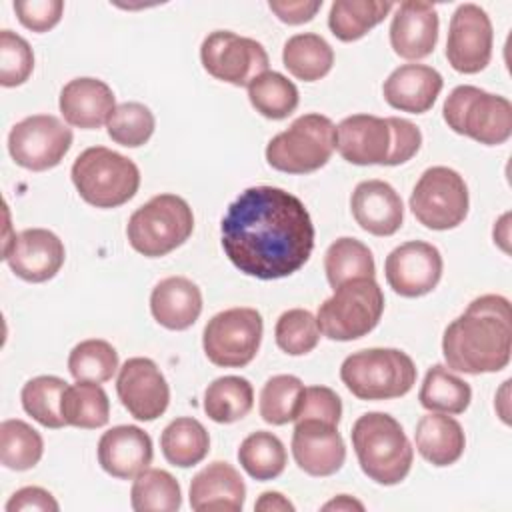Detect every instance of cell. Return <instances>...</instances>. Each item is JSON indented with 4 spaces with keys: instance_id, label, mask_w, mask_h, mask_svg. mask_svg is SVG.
<instances>
[{
    "instance_id": "obj_1",
    "label": "cell",
    "mask_w": 512,
    "mask_h": 512,
    "mask_svg": "<svg viewBox=\"0 0 512 512\" xmlns=\"http://www.w3.org/2000/svg\"><path fill=\"white\" fill-rule=\"evenodd\" d=\"M222 248L246 276L278 280L298 272L314 248V224L304 202L276 186H252L228 206Z\"/></svg>"
},
{
    "instance_id": "obj_2",
    "label": "cell",
    "mask_w": 512,
    "mask_h": 512,
    "mask_svg": "<svg viewBox=\"0 0 512 512\" xmlns=\"http://www.w3.org/2000/svg\"><path fill=\"white\" fill-rule=\"evenodd\" d=\"M512 352L510 302L484 294L454 318L442 336V354L450 370L464 374L500 372Z\"/></svg>"
},
{
    "instance_id": "obj_3",
    "label": "cell",
    "mask_w": 512,
    "mask_h": 512,
    "mask_svg": "<svg viewBox=\"0 0 512 512\" xmlns=\"http://www.w3.org/2000/svg\"><path fill=\"white\" fill-rule=\"evenodd\" d=\"M422 144V132L404 118L352 114L336 126L338 154L356 166H398L408 162Z\"/></svg>"
},
{
    "instance_id": "obj_4",
    "label": "cell",
    "mask_w": 512,
    "mask_h": 512,
    "mask_svg": "<svg viewBox=\"0 0 512 512\" xmlns=\"http://www.w3.org/2000/svg\"><path fill=\"white\" fill-rule=\"evenodd\" d=\"M362 472L382 486L400 484L414 460V448L400 422L384 412L362 414L350 432Z\"/></svg>"
},
{
    "instance_id": "obj_5",
    "label": "cell",
    "mask_w": 512,
    "mask_h": 512,
    "mask_svg": "<svg viewBox=\"0 0 512 512\" xmlns=\"http://www.w3.org/2000/svg\"><path fill=\"white\" fill-rule=\"evenodd\" d=\"M412 358L396 348L358 350L340 366V380L360 400H392L416 384Z\"/></svg>"
},
{
    "instance_id": "obj_6",
    "label": "cell",
    "mask_w": 512,
    "mask_h": 512,
    "mask_svg": "<svg viewBox=\"0 0 512 512\" xmlns=\"http://www.w3.org/2000/svg\"><path fill=\"white\" fill-rule=\"evenodd\" d=\"M70 176L80 198L96 208L122 206L140 188L138 166L106 146L86 148L74 160Z\"/></svg>"
},
{
    "instance_id": "obj_7",
    "label": "cell",
    "mask_w": 512,
    "mask_h": 512,
    "mask_svg": "<svg viewBox=\"0 0 512 512\" xmlns=\"http://www.w3.org/2000/svg\"><path fill=\"white\" fill-rule=\"evenodd\" d=\"M194 232V214L176 194H158L142 204L128 220L130 246L148 258H160L182 246Z\"/></svg>"
},
{
    "instance_id": "obj_8",
    "label": "cell",
    "mask_w": 512,
    "mask_h": 512,
    "mask_svg": "<svg viewBox=\"0 0 512 512\" xmlns=\"http://www.w3.org/2000/svg\"><path fill=\"white\" fill-rule=\"evenodd\" d=\"M384 312V294L374 278H356L334 288L318 308L320 332L338 342L358 340L372 332Z\"/></svg>"
},
{
    "instance_id": "obj_9",
    "label": "cell",
    "mask_w": 512,
    "mask_h": 512,
    "mask_svg": "<svg viewBox=\"0 0 512 512\" xmlns=\"http://www.w3.org/2000/svg\"><path fill=\"white\" fill-rule=\"evenodd\" d=\"M448 128L486 146L504 144L512 134V104L482 88L456 86L442 106Z\"/></svg>"
},
{
    "instance_id": "obj_10",
    "label": "cell",
    "mask_w": 512,
    "mask_h": 512,
    "mask_svg": "<svg viewBox=\"0 0 512 512\" xmlns=\"http://www.w3.org/2000/svg\"><path fill=\"white\" fill-rule=\"evenodd\" d=\"M336 150V126L328 116L304 114L266 146V162L286 174L320 170Z\"/></svg>"
},
{
    "instance_id": "obj_11",
    "label": "cell",
    "mask_w": 512,
    "mask_h": 512,
    "mask_svg": "<svg viewBox=\"0 0 512 512\" xmlns=\"http://www.w3.org/2000/svg\"><path fill=\"white\" fill-rule=\"evenodd\" d=\"M468 186L448 166H432L422 172L410 194L414 218L430 230H452L468 216Z\"/></svg>"
},
{
    "instance_id": "obj_12",
    "label": "cell",
    "mask_w": 512,
    "mask_h": 512,
    "mask_svg": "<svg viewBox=\"0 0 512 512\" xmlns=\"http://www.w3.org/2000/svg\"><path fill=\"white\" fill-rule=\"evenodd\" d=\"M262 316L254 308H228L212 316L202 334L206 358L222 368H242L254 360L262 342Z\"/></svg>"
},
{
    "instance_id": "obj_13",
    "label": "cell",
    "mask_w": 512,
    "mask_h": 512,
    "mask_svg": "<svg viewBox=\"0 0 512 512\" xmlns=\"http://www.w3.org/2000/svg\"><path fill=\"white\" fill-rule=\"evenodd\" d=\"M204 70L232 86H248L256 76L268 72V52L252 38L238 36L230 30L210 32L200 46Z\"/></svg>"
},
{
    "instance_id": "obj_14",
    "label": "cell",
    "mask_w": 512,
    "mask_h": 512,
    "mask_svg": "<svg viewBox=\"0 0 512 512\" xmlns=\"http://www.w3.org/2000/svg\"><path fill=\"white\" fill-rule=\"evenodd\" d=\"M72 146V130L52 114H34L16 122L8 134L12 160L32 172L58 166Z\"/></svg>"
},
{
    "instance_id": "obj_15",
    "label": "cell",
    "mask_w": 512,
    "mask_h": 512,
    "mask_svg": "<svg viewBox=\"0 0 512 512\" xmlns=\"http://www.w3.org/2000/svg\"><path fill=\"white\" fill-rule=\"evenodd\" d=\"M492 22L476 4H460L448 28L446 58L460 74H476L490 64L492 58Z\"/></svg>"
},
{
    "instance_id": "obj_16",
    "label": "cell",
    "mask_w": 512,
    "mask_h": 512,
    "mask_svg": "<svg viewBox=\"0 0 512 512\" xmlns=\"http://www.w3.org/2000/svg\"><path fill=\"white\" fill-rule=\"evenodd\" d=\"M116 394L122 406L140 422L160 418L170 402V388L154 360L136 356L118 368Z\"/></svg>"
},
{
    "instance_id": "obj_17",
    "label": "cell",
    "mask_w": 512,
    "mask_h": 512,
    "mask_svg": "<svg viewBox=\"0 0 512 512\" xmlns=\"http://www.w3.org/2000/svg\"><path fill=\"white\" fill-rule=\"evenodd\" d=\"M440 250L422 240H410L396 246L384 262L388 286L404 296L418 298L432 292L442 278Z\"/></svg>"
},
{
    "instance_id": "obj_18",
    "label": "cell",
    "mask_w": 512,
    "mask_h": 512,
    "mask_svg": "<svg viewBox=\"0 0 512 512\" xmlns=\"http://www.w3.org/2000/svg\"><path fill=\"white\" fill-rule=\"evenodd\" d=\"M2 258L18 278L38 284L58 274L66 250L54 232L46 228H26L12 236L10 244L2 250Z\"/></svg>"
},
{
    "instance_id": "obj_19",
    "label": "cell",
    "mask_w": 512,
    "mask_h": 512,
    "mask_svg": "<svg viewBox=\"0 0 512 512\" xmlns=\"http://www.w3.org/2000/svg\"><path fill=\"white\" fill-rule=\"evenodd\" d=\"M292 456L300 470L322 478L336 474L346 460V446L338 426L322 420H294Z\"/></svg>"
},
{
    "instance_id": "obj_20",
    "label": "cell",
    "mask_w": 512,
    "mask_h": 512,
    "mask_svg": "<svg viewBox=\"0 0 512 512\" xmlns=\"http://www.w3.org/2000/svg\"><path fill=\"white\" fill-rule=\"evenodd\" d=\"M438 12L430 2L406 0L396 8L390 24V46L404 60H420L438 42Z\"/></svg>"
},
{
    "instance_id": "obj_21",
    "label": "cell",
    "mask_w": 512,
    "mask_h": 512,
    "mask_svg": "<svg viewBox=\"0 0 512 512\" xmlns=\"http://www.w3.org/2000/svg\"><path fill=\"white\" fill-rule=\"evenodd\" d=\"M152 440L138 426L122 424L104 432L98 440V464L120 480H132L152 464Z\"/></svg>"
},
{
    "instance_id": "obj_22",
    "label": "cell",
    "mask_w": 512,
    "mask_h": 512,
    "mask_svg": "<svg viewBox=\"0 0 512 512\" xmlns=\"http://www.w3.org/2000/svg\"><path fill=\"white\" fill-rule=\"evenodd\" d=\"M356 224L374 236H392L404 222L400 194L384 180L360 182L350 198Z\"/></svg>"
},
{
    "instance_id": "obj_23",
    "label": "cell",
    "mask_w": 512,
    "mask_h": 512,
    "mask_svg": "<svg viewBox=\"0 0 512 512\" xmlns=\"http://www.w3.org/2000/svg\"><path fill=\"white\" fill-rule=\"evenodd\" d=\"M442 86L444 80L436 68L426 64H402L384 80L382 94L384 100L400 112L424 114L434 106Z\"/></svg>"
},
{
    "instance_id": "obj_24",
    "label": "cell",
    "mask_w": 512,
    "mask_h": 512,
    "mask_svg": "<svg viewBox=\"0 0 512 512\" xmlns=\"http://www.w3.org/2000/svg\"><path fill=\"white\" fill-rule=\"evenodd\" d=\"M246 500L240 472L222 460L202 468L190 482V506L196 512H238Z\"/></svg>"
},
{
    "instance_id": "obj_25",
    "label": "cell",
    "mask_w": 512,
    "mask_h": 512,
    "mask_svg": "<svg viewBox=\"0 0 512 512\" xmlns=\"http://www.w3.org/2000/svg\"><path fill=\"white\" fill-rule=\"evenodd\" d=\"M60 112L70 126L94 130L108 122L116 108L112 88L98 78H74L60 90Z\"/></svg>"
},
{
    "instance_id": "obj_26",
    "label": "cell",
    "mask_w": 512,
    "mask_h": 512,
    "mask_svg": "<svg viewBox=\"0 0 512 512\" xmlns=\"http://www.w3.org/2000/svg\"><path fill=\"white\" fill-rule=\"evenodd\" d=\"M150 312L160 326L186 330L202 312V292L184 276H168L152 288Z\"/></svg>"
},
{
    "instance_id": "obj_27",
    "label": "cell",
    "mask_w": 512,
    "mask_h": 512,
    "mask_svg": "<svg viewBox=\"0 0 512 512\" xmlns=\"http://www.w3.org/2000/svg\"><path fill=\"white\" fill-rule=\"evenodd\" d=\"M414 440L420 456L432 466H450L458 462L466 446L460 422L450 414L440 412H430L418 420Z\"/></svg>"
},
{
    "instance_id": "obj_28",
    "label": "cell",
    "mask_w": 512,
    "mask_h": 512,
    "mask_svg": "<svg viewBox=\"0 0 512 512\" xmlns=\"http://www.w3.org/2000/svg\"><path fill=\"white\" fill-rule=\"evenodd\" d=\"M282 62L294 78L302 82H316L332 70L334 50L318 34H294L284 44Z\"/></svg>"
},
{
    "instance_id": "obj_29",
    "label": "cell",
    "mask_w": 512,
    "mask_h": 512,
    "mask_svg": "<svg viewBox=\"0 0 512 512\" xmlns=\"http://www.w3.org/2000/svg\"><path fill=\"white\" fill-rule=\"evenodd\" d=\"M160 448L164 458L178 468H190L200 464L210 450L208 430L196 418L172 420L160 436Z\"/></svg>"
},
{
    "instance_id": "obj_30",
    "label": "cell",
    "mask_w": 512,
    "mask_h": 512,
    "mask_svg": "<svg viewBox=\"0 0 512 512\" xmlns=\"http://www.w3.org/2000/svg\"><path fill=\"white\" fill-rule=\"evenodd\" d=\"M392 8V2L336 0L328 12V28L338 40L354 42L378 26Z\"/></svg>"
},
{
    "instance_id": "obj_31",
    "label": "cell",
    "mask_w": 512,
    "mask_h": 512,
    "mask_svg": "<svg viewBox=\"0 0 512 512\" xmlns=\"http://www.w3.org/2000/svg\"><path fill=\"white\" fill-rule=\"evenodd\" d=\"M418 400L430 412L462 414L470 406L472 388L448 366L434 364L424 376Z\"/></svg>"
},
{
    "instance_id": "obj_32",
    "label": "cell",
    "mask_w": 512,
    "mask_h": 512,
    "mask_svg": "<svg viewBox=\"0 0 512 512\" xmlns=\"http://www.w3.org/2000/svg\"><path fill=\"white\" fill-rule=\"evenodd\" d=\"M254 406V388L242 376H220L204 390V412L218 424H232L248 416Z\"/></svg>"
},
{
    "instance_id": "obj_33",
    "label": "cell",
    "mask_w": 512,
    "mask_h": 512,
    "mask_svg": "<svg viewBox=\"0 0 512 512\" xmlns=\"http://www.w3.org/2000/svg\"><path fill=\"white\" fill-rule=\"evenodd\" d=\"M62 418L66 426L84 430L106 426L110 418L108 394L96 382L76 380L62 396Z\"/></svg>"
},
{
    "instance_id": "obj_34",
    "label": "cell",
    "mask_w": 512,
    "mask_h": 512,
    "mask_svg": "<svg viewBox=\"0 0 512 512\" xmlns=\"http://www.w3.org/2000/svg\"><path fill=\"white\" fill-rule=\"evenodd\" d=\"M324 272L328 284L338 288L340 284L356 278H374L376 264L370 248L350 236H342L332 242L324 254Z\"/></svg>"
},
{
    "instance_id": "obj_35",
    "label": "cell",
    "mask_w": 512,
    "mask_h": 512,
    "mask_svg": "<svg viewBox=\"0 0 512 512\" xmlns=\"http://www.w3.org/2000/svg\"><path fill=\"white\" fill-rule=\"evenodd\" d=\"M286 448L282 440L266 430L246 436L238 448V462L254 480L266 482L278 478L286 468Z\"/></svg>"
},
{
    "instance_id": "obj_36",
    "label": "cell",
    "mask_w": 512,
    "mask_h": 512,
    "mask_svg": "<svg viewBox=\"0 0 512 512\" xmlns=\"http://www.w3.org/2000/svg\"><path fill=\"white\" fill-rule=\"evenodd\" d=\"M248 100L264 118L284 120L298 108L300 96L292 80L280 72L268 70L248 84Z\"/></svg>"
},
{
    "instance_id": "obj_37",
    "label": "cell",
    "mask_w": 512,
    "mask_h": 512,
    "mask_svg": "<svg viewBox=\"0 0 512 512\" xmlns=\"http://www.w3.org/2000/svg\"><path fill=\"white\" fill-rule=\"evenodd\" d=\"M66 388V380L58 376H36L28 380L20 392L24 412L46 428L66 426L62 418V396Z\"/></svg>"
},
{
    "instance_id": "obj_38",
    "label": "cell",
    "mask_w": 512,
    "mask_h": 512,
    "mask_svg": "<svg viewBox=\"0 0 512 512\" xmlns=\"http://www.w3.org/2000/svg\"><path fill=\"white\" fill-rule=\"evenodd\" d=\"M44 452V440L28 422L10 418L0 424V462L16 472L34 468Z\"/></svg>"
},
{
    "instance_id": "obj_39",
    "label": "cell",
    "mask_w": 512,
    "mask_h": 512,
    "mask_svg": "<svg viewBox=\"0 0 512 512\" xmlns=\"http://www.w3.org/2000/svg\"><path fill=\"white\" fill-rule=\"evenodd\" d=\"M130 504L136 512H174L182 504L178 480L160 468H146L134 478L130 490Z\"/></svg>"
},
{
    "instance_id": "obj_40",
    "label": "cell",
    "mask_w": 512,
    "mask_h": 512,
    "mask_svg": "<svg viewBox=\"0 0 512 512\" xmlns=\"http://www.w3.org/2000/svg\"><path fill=\"white\" fill-rule=\"evenodd\" d=\"M304 384L298 376L292 374H278L266 380L260 390V416L264 422L272 426H284L294 422L300 400H302Z\"/></svg>"
},
{
    "instance_id": "obj_41",
    "label": "cell",
    "mask_w": 512,
    "mask_h": 512,
    "mask_svg": "<svg viewBox=\"0 0 512 512\" xmlns=\"http://www.w3.org/2000/svg\"><path fill=\"white\" fill-rule=\"evenodd\" d=\"M68 370L74 380L96 384L108 382L118 370V352L106 340H82L68 356Z\"/></svg>"
},
{
    "instance_id": "obj_42",
    "label": "cell",
    "mask_w": 512,
    "mask_h": 512,
    "mask_svg": "<svg viewBox=\"0 0 512 512\" xmlns=\"http://www.w3.org/2000/svg\"><path fill=\"white\" fill-rule=\"evenodd\" d=\"M156 120L148 106L140 102H124L114 108L106 122L108 136L126 148H138L154 134Z\"/></svg>"
},
{
    "instance_id": "obj_43",
    "label": "cell",
    "mask_w": 512,
    "mask_h": 512,
    "mask_svg": "<svg viewBox=\"0 0 512 512\" xmlns=\"http://www.w3.org/2000/svg\"><path fill=\"white\" fill-rule=\"evenodd\" d=\"M320 326L316 316L304 308H292L280 314L274 336L282 352L290 356H304L312 352L320 342Z\"/></svg>"
},
{
    "instance_id": "obj_44",
    "label": "cell",
    "mask_w": 512,
    "mask_h": 512,
    "mask_svg": "<svg viewBox=\"0 0 512 512\" xmlns=\"http://www.w3.org/2000/svg\"><path fill=\"white\" fill-rule=\"evenodd\" d=\"M34 70V52L30 44L12 30L0 32V84L14 88L24 84Z\"/></svg>"
},
{
    "instance_id": "obj_45",
    "label": "cell",
    "mask_w": 512,
    "mask_h": 512,
    "mask_svg": "<svg viewBox=\"0 0 512 512\" xmlns=\"http://www.w3.org/2000/svg\"><path fill=\"white\" fill-rule=\"evenodd\" d=\"M322 420L338 426L342 418V400L328 386H308L302 392L300 408L294 420Z\"/></svg>"
},
{
    "instance_id": "obj_46",
    "label": "cell",
    "mask_w": 512,
    "mask_h": 512,
    "mask_svg": "<svg viewBox=\"0 0 512 512\" xmlns=\"http://www.w3.org/2000/svg\"><path fill=\"white\" fill-rule=\"evenodd\" d=\"M14 12L20 24L32 32L52 30L64 12L62 0H16Z\"/></svg>"
},
{
    "instance_id": "obj_47",
    "label": "cell",
    "mask_w": 512,
    "mask_h": 512,
    "mask_svg": "<svg viewBox=\"0 0 512 512\" xmlns=\"http://www.w3.org/2000/svg\"><path fill=\"white\" fill-rule=\"evenodd\" d=\"M268 8L290 26L310 22L322 8V0H270Z\"/></svg>"
},
{
    "instance_id": "obj_48",
    "label": "cell",
    "mask_w": 512,
    "mask_h": 512,
    "mask_svg": "<svg viewBox=\"0 0 512 512\" xmlns=\"http://www.w3.org/2000/svg\"><path fill=\"white\" fill-rule=\"evenodd\" d=\"M60 506L54 496L40 486H26L16 490L6 502V512H22V510H50L56 512Z\"/></svg>"
},
{
    "instance_id": "obj_49",
    "label": "cell",
    "mask_w": 512,
    "mask_h": 512,
    "mask_svg": "<svg viewBox=\"0 0 512 512\" xmlns=\"http://www.w3.org/2000/svg\"><path fill=\"white\" fill-rule=\"evenodd\" d=\"M254 510H260V512H294V504L280 492H264L256 500Z\"/></svg>"
},
{
    "instance_id": "obj_50",
    "label": "cell",
    "mask_w": 512,
    "mask_h": 512,
    "mask_svg": "<svg viewBox=\"0 0 512 512\" xmlns=\"http://www.w3.org/2000/svg\"><path fill=\"white\" fill-rule=\"evenodd\" d=\"M322 510H364V504L358 502V500H354V498L348 496V494H340V496H336L334 500L326 502V504L322 506Z\"/></svg>"
},
{
    "instance_id": "obj_51",
    "label": "cell",
    "mask_w": 512,
    "mask_h": 512,
    "mask_svg": "<svg viewBox=\"0 0 512 512\" xmlns=\"http://www.w3.org/2000/svg\"><path fill=\"white\" fill-rule=\"evenodd\" d=\"M508 218L510 214H504L494 226V242H498L504 252H508Z\"/></svg>"
}]
</instances>
